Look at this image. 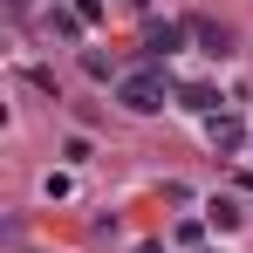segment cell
Returning a JSON list of instances; mask_svg holds the SVG:
<instances>
[{"label":"cell","mask_w":253,"mask_h":253,"mask_svg":"<svg viewBox=\"0 0 253 253\" xmlns=\"http://www.w3.org/2000/svg\"><path fill=\"white\" fill-rule=\"evenodd\" d=\"M76 14H83V28H96L103 21V0H76Z\"/></svg>","instance_id":"cell-8"},{"label":"cell","mask_w":253,"mask_h":253,"mask_svg":"<svg viewBox=\"0 0 253 253\" xmlns=\"http://www.w3.org/2000/svg\"><path fill=\"white\" fill-rule=\"evenodd\" d=\"M206 137H212V151H219V158H240V151L253 144V130L240 124L233 110H219V117H206Z\"/></svg>","instance_id":"cell-2"},{"label":"cell","mask_w":253,"mask_h":253,"mask_svg":"<svg viewBox=\"0 0 253 253\" xmlns=\"http://www.w3.org/2000/svg\"><path fill=\"white\" fill-rule=\"evenodd\" d=\"M83 69H89V76H96V83H110V76H117V69H110V55H103V48H83Z\"/></svg>","instance_id":"cell-7"},{"label":"cell","mask_w":253,"mask_h":253,"mask_svg":"<svg viewBox=\"0 0 253 253\" xmlns=\"http://www.w3.org/2000/svg\"><path fill=\"white\" fill-rule=\"evenodd\" d=\"M178 103H185L192 117H219V89H212V83H185V89H178Z\"/></svg>","instance_id":"cell-5"},{"label":"cell","mask_w":253,"mask_h":253,"mask_svg":"<svg viewBox=\"0 0 253 253\" xmlns=\"http://www.w3.org/2000/svg\"><path fill=\"white\" fill-rule=\"evenodd\" d=\"M185 28H192V42L206 55H233V28H219V21H185Z\"/></svg>","instance_id":"cell-4"},{"label":"cell","mask_w":253,"mask_h":253,"mask_svg":"<svg viewBox=\"0 0 253 253\" xmlns=\"http://www.w3.org/2000/svg\"><path fill=\"white\" fill-rule=\"evenodd\" d=\"M117 103H124L130 117H158V110L171 103L165 69H130V76H117Z\"/></svg>","instance_id":"cell-1"},{"label":"cell","mask_w":253,"mask_h":253,"mask_svg":"<svg viewBox=\"0 0 253 253\" xmlns=\"http://www.w3.org/2000/svg\"><path fill=\"white\" fill-rule=\"evenodd\" d=\"M144 253H158V247H144Z\"/></svg>","instance_id":"cell-9"},{"label":"cell","mask_w":253,"mask_h":253,"mask_svg":"<svg viewBox=\"0 0 253 253\" xmlns=\"http://www.w3.org/2000/svg\"><path fill=\"white\" fill-rule=\"evenodd\" d=\"M206 219H212V226H219V233H233V226H240L247 212L233 206V199H212V206H206Z\"/></svg>","instance_id":"cell-6"},{"label":"cell","mask_w":253,"mask_h":253,"mask_svg":"<svg viewBox=\"0 0 253 253\" xmlns=\"http://www.w3.org/2000/svg\"><path fill=\"white\" fill-rule=\"evenodd\" d=\"M185 35H192L185 21H151V28H144V62H151V69H158V62H171V55L185 48Z\"/></svg>","instance_id":"cell-3"}]
</instances>
